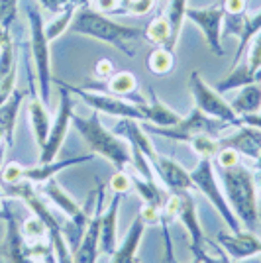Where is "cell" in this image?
<instances>
[{
  "label": "cell",
  "mask_w": 261,
  "mask_h": 263,
  "mask_svg": "<svg viewBox=\"0 0 261 263\" xmlns=\"http://www.w3.org/2000/svg\"><path fill=\"white\" fill-rule=\"evenodd\" d=\"M222 189L234 216L241 228L255 232L259 226V209H257V186L255 175L248 167L239 163L232 169H220Z\"/></svg>",
  "instance_id": "obj_1"
},
{
  "label": "cell",
  "mask_w": 261,
  "mask_h": 263,
  "mask_svg": "<svg viewBox=\"0 0 261 263\" xmlns=\"http://www.w3.org/2000/svg\"><path fill=\"white\" fill-rule=\"evenodd\" d=\"M69 30L73 33H81V35L92 37L97 42L112 45V47L120 49L122 53H126L128 57L134 55L128 42L142 37L143 33V30H140V28L114 22L106 14H100V12L88 8V6H79L77 8Z\"/></svg>",
  "instance_id": "obj_2"
},
{
  "label": "cell",
  "mask_w": 261,
  "mask_h": 263,
  "mask_svg": "<svg viewBox=\"0 0 261 263\" xmlns=\"http://www.w3.org/2000/svg\"><path fill=\"white\" fill-rule=\"evenodd\" d=\"M71 122H73L75 130L83 136V140L87 142V145L95 155H102L104 159H108L118 171H124L132 165L130 145L124 142L120 136H116L114 132L106 130L102 126L100 112L92 110V114L88 118H83V116L73 112Z\"/></svg>",
  "instance_id": "obj_3"
},
{
  "label": "cell",
  "mask_w": 261,
  "mask_h": 263,
  "mask_svg": "<svg viewBox=\"0 0 261 263\" xmlns=\"http://www.w3.org/2000/svg\"><path fill=\"white\" fill-rule=\"evenodd\" d=\"M28 24H30V47H32L33 67L38 77V88L40 99L45 104H49L51 97V51H49V40L45 35V24L42 18V10L35 2H28L26 6Z\"/></svg>",
  "instance_id": "obj_4"
},
{
  "label": "cell",
  "mask_w": 261,
  "mask_h": 263,
  "mask_svg": "<svg viewBox=\"0 0 261 263\" xmlns=\"http://www.w3.org/2000/svg\"><path fill=\"white\" fill-rule=\"evenodd\" d=\"M191 179H193V185L196 191H200L204 197L210 200V204L216 209V212L220 214V218L228 224V228L232 234H238L241 232V224L238 222V218L234 216V212L230 209L226 195H224V189L218 185L216 181V169L212 159L208 157H200V161L195 169L191 171Z\"/></svg>",
  "instance_id": "obj_5"
},
{
  "label": "cell",
  "mask_w": 261,
  "mask_h": 263,
  "mask_svg": "<svg viewBox=\"0 0 261 263\" xmlns=\"http://www.w3.org/2000/svg\"><path fill=\"white\" fill-rule=\"evenodd\" d=\"M189 88H191V95H193V100H195V108L204 112L210 118L226 122L234 128L241 126V118L234 112L232 104L226 102L222 92H218L216 88H212L208 85L207 81L202 79V75H200V71H191Z\"/></svg>",
  "instance_id": "obj_6"
},
{
  "label": "cell",
  "mask_w": 261,
  "mask_h": 263,
  "mask_svg": "<svg viewBox=\"0 0 261 263\" xmlns=\"http://www.w3.org/2000/svg\"><path fill=\"white\" fill-rule=\"evenodd\" d=\"M230 128V124L216 118H210L204 112H200L198 108H193L191 114L187 118H181L179 124H175L171 128H159V126H152L147 124L145 132L147 134H155V136H163L175 142H191V138H195L198 134H208V136H214L220 140V134Z\"/></svg>",
  "instance_id": "obj_7"
},
{
  "label": "cell",
  "mask_w": 261,
  "mask_h": 263,
  "mask_svg": "<svg viewBox=\"0 0 261 263\" xmlns=\"http://www.w3.org/2000/svg\"><path fill=\"white\" fill-rule=\"evenodd\" d=\"M59 83H61L71 95L81 97L90 108L97 110V112H104V114L118 116V118H130V120L145 122V116H143V104L132 102V100H128V99H122V97H116V95H110V92H97V90H87V88L73 87V85H69V83H65V81H59Z\"/></svg>",
  "instance_id": "obj_8"
},
{
  "label": "cell",
  "mask_w": 261,
  "mask_h": 263,
  "mask_svg": "<svg viewBox=\"0 0 261 263\" xmlns=\"http://www.w3.org/2000/svg\"><path fill=\"white\" fill-rule=\"evenodd\" d=\"M59 87V108L55 114V120L49 128V136L45 140L44 147L40 149V163H49L57 159V154L61 149V145L65 142L67 132L71 126V114H73V99L71 92L67 90L59 81H55Z\"/></svg>",
  "instance_id": "obj_9"
},
{
  "label": "cell",
  "mask_w": 261,
  "mask_h": 263,
  "mask_svg": "<svg viewBox=\"0 0 261 263\" xmlns=\"http://www.w3.org/2000/svg\"><path fill=\"white\" fill-rule=\"evenodd\" d=\"M2 220L6 222V234L0 243V255L6 263H35L33 261L32 246L26 241L22 228L16 220L14 210L10 209L8 198L2 204Z\"/></svg>",
  "instance_id": "obj_10"
},
{
  "label": "cell",
  "mask_w": 261,
  "mask_h": 263,
  "mask_svg": "<svg viewBox=\"0 0 261 263\" xmlns=\"http://www.w3.org/2000/svg\"><path fill=\"white\" fill-rule=\"evenodd\" d=\"M104 212V185L98 181L95 193V206L87 224V230L77 243L73 253V263H97L98 259V238H100V216Z\"/></svg>",
  "instance_id": "obj_11"
},
{
  "label": "cell",
  "mask_w": 261,
  "mask_h": 263,
  "mask_svg": "<svg viewBox=\"0 0 261 263\" xmlns=\"http://www.w3.org/2000/svg\"><path fill=\"white\" fill-rule=\"evenodd\" d=\"M187 18L200 28L202 37L207 42L208 49L214 55L222 57V24H224V10L220 4H212L207 8H187Z\"/></svg>",
  "instance_id": "obj_12"
},
{
  "label": "cell",
  "mask_w": 261,
  "mask_h": 263,
  "mask_svg": "<svg viewBox=\"0 0 261 263\" xmlns=\"http://www.w3.org/2000/svg\"><path fill=\"white\" fill-rule=\"evenodd\" d=\"M42 193H44V197L49 198L55 206L69 218V222L73 224V234L77 236V243H79V240L83 238V234H85V230H87V224H88V220H90V214H88L81 204H77L75 200L67 195V191H63V186L59 185L55 179L45 181Z\"/></svg>",
  "instance_id": "obj_13"
},
{
  "label": "cell",
  "mask_w": 261,
  "mask_h": 263,
  "mask_svg": "<svg viewBox=\"0 0 261 263\" xmlns=\"http://www.w3.org/2000/svg\"><path fill=\"white\" fill-rule=\"evenodd\" d=\"M222 28L226 30V33L238 37V51L234 55V65L239 63L246 55V49L250 42L253 40V35H257L261 32V10H257L255 14H239V16H226L224 14V24Z\"/></svg>",
  "instance_id": "obj_14"
},
{
  "label": "cell",
  "mask_w": 261,
  "mask_h": 263,
  "mask_svg": "<svg viewBox=\"0 0 261 263\" xmlns=\"http://www.w3.org/2000/svg\"><path fill=\"white\" fill-rule=\"evenodd\" d=\"M216 243L234 261H246V259H253L261 255V238L255 232L241 230L238 234L220 232Z\"/></svg>",
  "instance_id": "obj_15"
},
{
  "label": "cell",
  "mask_w": 261,
  "mask_h": 263,
  "mask_svg": "<svg viewBox=\"0 0 261 263\" xmlns=\"http://www.w3.org/2000/svg\"><path fill=\"white\" fill-rule=\"evenodd\" d=\"M122 197L114 193V197L110 200L108 209L102 212L100 216V238H98V253L110 257L118 248V210L122 204Z\"/></svg>",
  "instance_id": "obj_16"
},
{
  "label": "cell",
  "mask_w": 261,
  "mask_h": 263,
  "mask_svg": "<svg viewBox=\"0 0 261 263\" xmlns=\"http://www.w3.org/2000/svg\"><path fill=\"white\" fill-rule=\"evenodd\" d=\"M179 197H181V206H179V216L177 218L183 222V226L189 232V238H191V252L198 253L204 250V246H208V240L204 238V232L200 228V222H198V214H196V204L195 198L191 197V191H179Z\"/></svg>",
  "instance_id": "obj_17"
},
{
  "label": "cell",
  "mask_w": 261,
  "mask_h": 263,
  "mask_svg": "<svg viewBox=\"0 0 261 263\" xmlns=\"http://www.w3.org/2000/svg\"><path fill=\"white\" fill-rule=\"evenodd\" d=\"M16 79H18V59H16V47L8 32L0 49V106L16 90Z\"/></svg>",
  "instance_id": "obj_18"
},
{
  "label": "cell",
  "mask_w": 261,
  "mask_h": 263,
  "mask_svg": "<svg viewBox=\"0 0 261 263\" xmlns=\"http://www.w3.org/2000/svg\"><path fill=\"white\" fill-rule=\"evenodd\" d=\"M218 143H220V147H232L239 155L255 161L261 155V130L248 126V124H241L232 136L220 138Z\"/></svg>",
  "instance_id": "obj_19"
},
{
  "label": "cell",
  "mask_w": 261,
  "mask_h": 263,
  "mask_svg": "<svg viewBox=\"0 0 261 263\" xmlns=\"http://www.w3.org/2000/svg\"><path fill=\"white\" fill-rule=\"evenodd\" d=\"M152 167L153 173L159 175V179L163 181V185L169 191H195L191 173L173 159L157 154V157L152 161Z\"/></svg>",
  "instance_id": "obj_20"
},
{
  "label": "cell",
  "mask_w": 261,
  "mask_h": 263,
  "mask_svg": "<svg viewBox=\"0 0 261 263\" xmlns=\"http://www.w3.org/2000/svg\"><path fill=\"white\" fill-rule=\"evenodd\" d=\"M92 159H95V154H88L79 155V157H69V159H53L49 163H40L35 165V167H28V169H24V181H30L33 185H44L45 181L53 179L57 173L65 171L69 167L92 161Z\"/></svg>",
  "instance_id": "obj_21"
},
{
  "label": "cell",
  "mask_w": 261,
  "mask_h": 263,
  "mask_svg": "<svg viewBox=\"0 0 261 263\" xmlns=\"http://www.w3.org/2000/svg\"><path fill=\"white\" fill-rule=\"evenodd\" d=\"M140 124H142L140 120L120 118L118 124L114 126V134L120 136V138H126L132 147H138V149L150 159V163H152L153 159L157 157V152H155V147H153L152 140L147 138V132L143 130Z\"/></svg>",
  "instance_id": "obj_22"
},
{
  "label": "cell",
  "mask_w": 261,
  "mask_h": 263,
  "mask_svg": "<svg viewBox=\"0 0 261 263\" xmlns=\"http://www.w3.org/2000/svg\"><path fill=\"white\" fill-rule=\"evenodd\" d=\"M147 228V224L140 216L130 224V228L124 236V241L116 248V252L110 255V263H134L138 259V250L142 243L143 232Z\"/></svg>",
  "instance_id": "obj_23"
},
{
  "label": "cell",
  "mask_w": 261,
  "mask_h": 263,
  "mask_svg": "<svg viewBox=\"0 0 261 263\" xmlns=\"http://www.w3.org/2000/svg\"><path fill=\"white\" fill-rule=\"evenodd\" d=\"M28 97L26 90H14L10 99L0 106V132L4 136V142L8 147L14 145V130H16V120H18V112L22 106L24 99Z\"/></svg>",
  "instance_id": "obj_24"
},
{
  "label": "cell",
  "mask_w": 261,
  "mask_h": 263,
  "mask_svg": "<svg viewBox=\"0 0 261 263\" xmlns=\"http://www.w3.org/2000/svg\"><path fill=\"white\" fill-rule=\"evenodd\" d=\"M28 112H30V124H32V132H33V138H35V143H38V147L42 149L45 140H47V136H49L51 118H49L47 104L40 99L38 92L32 95L30 104H28Z\"/></svg>",
  "instance_id": "obj_25"
},
{
  "label": "cell",
  "mask_w": 261,
  "mask_h": 263,
  "mask_svg": "<svg viewBox=\"0 0 261 263\" xmlns=\"http://www.w3.org/2000/svg\"><path fill=\"white\" fill-rule=\"evenodd\" d=\"M150 104H143V116H145V124L152 126H159V128H171L175 124L181 122V116L175 112L173 108H169L165 102L159 100V97L155 95V90H150Z\"/></svg>",
  "instance_id": "obj_26"
},
{
  "label": "cell",
  "mask_w": 261,
  "mask_h": 263,
  "mask_svg": "<svg viewBox=\"0 0 261 263\" xmlns=\"http://www.w3.org/2000/svg\"><path fill=\"white\" fill-rule=\"evenodd\" d=\"M232 108L239 118L246 114H255L261 110V83H251L239 88L238 97L232 102Z\"/></svg>",
  "instance_id": "obj_27"
},
{
  "label": "cell",
  "mask_w": 261,
  "mask_h": 263,
  "mask_svg": "<svg viewBox=\"0 0 261 263\" xmlns=\"http://www.w3.org/2000/svg\"><path fill=\"white\" fill-rule=\"evenodd\" d=\"M130 177H132V186L138 191V195L143 198L145 204H152V206H157V209L163 206L167 197H169V193H165L163 189H159V186L155 185L153 179H145V177H142L140 173H136V171Z\"/></svg>",
  "instance_id": "obj_28"
},
{
  "label": "cell",
  "mask_w": 261,
  "mask_h": 263,
  "mask_svg": "<svg viewBox=\"0 0 261 263\" xmlns=\"http://www.w3.org/2000/svg\"><path fill=\"white\" fill-rule=\"evenodd\" d=\"M251 83H255V75L250 71L248 61H246V57H244V61H239V63H236V65H232L230 75H226V77L222 79L214 88H216L218 92H226V90L241 88V87H246V85H251Z\"/></svg>",
  "instance_id": "obj_29"
},
{
  "label": "cell",
  "mask_w": 261,
  "mask_h": 263,
  "mask_svg": "<svg viewBox=\"0 0 261 263\" xmlns=\"http://www.w3.org/2000/svg\"><path fill=\"white\" fill-rule=\"evenodd\" d=\"M187 2L189 0H171L169 2V8H167V22L171 28V40H169V47L173 51L177 47V42L181 37V30H183V24L187 20Z\"/></svg>",
  "instance_id": "obj_30"
},
{
  "label": "cell",
  "mask_w": 261,
  "mask_h": 263,
  "mask_svg": "<svg viewBox=\"0 0 261 263\" xmlns=\"http://www.w3.org/2000/svg\"><path fill=\"white\" fill-rule=\"evenodd\" d=\"M145 65L147 69L152 71L153 75H159V77H163L167 73H171L175 67V55L171 49H167V47H155L152 53L147 55V59H145Z\"/></svg>",
  "instance_id": "obj_31"
},
{
  "label": "cell",
  "mask_w": 261,
  "mask_h": 263,
  "mask_svg": "<svg viewBox=\"0 0 261 263\" xmlns=\"http://www.w3.org/2000/svg\"><path fill=\"white\" fill-rule=\"evenodd\" d=\"M138 90V79L130 71H120L108 79V92L122 99H130Z\"/></svg>",
  "instance_id": "obj_32"
},
{
  "label": "cell",
  "mask_w": 261,
  "mask_h": 263,
  "mask_svg": "<svg viewBox=\"0 0 261 263\" xmlns=\"http://www.w3.org/2000/svg\"><path fill=\"white\" fill-rule=\"evenodd\" d=\"M143 33H145V40L155 47H169L171 28H169V22L165 16H155L152 22L147 24Z\"/></svg>",
  "instance_id": "obj_33"
},
{
  "label": "cell",
  "mask_w": 261,
  "mask_h": 263,
  "mask_svg": "<svg viewBox=\"0 0 261 263\" xmlns=\"http://www.w3.org/2000/svg\"><path fill=\"white\" fill-rule=\"evenodd\" d=\"M75 10H77L75 4H69L65 10L59 12V16L55 18L53 22H49L45 26V35H47L49 42L57 40L59 35H63V33L69 30V26L73 22V16H75Z\"/></svg>",
  "instance_id": "obj_34"
},
{
  "label": "cell",
  "mask_w": 261,
  "mask_h": 263,
  "mask_svg": "<svg viewBox=\"0 0 261 263\" xmlns=\"http://www.w3.org/2000/svg\"><path fill=\"white\" fill-rule=\"evenodd\" d=\"M191 145L195 149V154L198 157H208V159H214L220 149V143H218V138L214 136H208V134H198L195 138H191Z\"/></svg>",
  "instance_id": "obj_35"
},
{
  "label": "cell",
  "mask_w": 261,
  "mask_h": 263,
  "mask_svg": "<svg viewBox=\"0 0 261 263\" xmlns=\"http://www.w3.org/2000/svg\"><path fill=\"white\" fill-rule=\"evenodd\" d=\"M20 228H22V234L28 243H38V241H42V238L47 234L45 222L40 218V216H35V214H32L28 220H24V224Z\"/></svg>",
  "instance_id": "obj_36"
},
{
  "label": "cell",
  "mask_w": 261,
  "mask_h": 263,
  "mask_svg": "<svg viewBox=\"0 0 261 263\" xmlns=\"http://www.w3.org/2000/svg\"><path fill=\"white\" fill-rule=\"evenodd\" d=\"M18 18V0H0V28L10 30Z\"/></svg>",
  "instance_id": "obj_37"
},
{
  "label": "cell",
  "mask_w": 261,
  "mask_h": 263,
  "mask_svg": "<svg viewBox=\"0 0 261 263\" xmlns=\"http://www.w3.org/2000/svg\"><path fill=\"white\" fill-rule=\"evenodd\" d=\"M246 61H248V67H250V71L253 75L261 69V32L257 35H253V40L250 42Z\"/></svg>",
  "instance_id": "obj_38"
},
{
  "label": "cell",
  "mask_w": 261,
  "mask_h": 263,
  "mask_svg": "<svg viewBox=\"0 0 261 263\" xmlns=\"http://www.w3.org/2000/svg\"><path fill=\"white\" fill-rule=\"evenodd\" d=\"M239 157H241V155H239L236 149H232V147H220L216 157H214V161H216V165L220 169H232V167H236V165L241 163Z\"/></svg>",
  "instance_id": "obj_39"
},
{
  "label": "cell",
  "mask_w": 261,
  "mask_h": 263,
  "mask_svg": "<svg viewBox=\"0 0 261 263\" xmlns=\"http://www.w3.org/2000/svg\"><path fill=\"white\" fill-rule=\"evenodd\" d=\"M108 186L114 191V193H118V195H128L132 189V177L130 173H126V171H116L112 179L108 181Z\"/></svg>",
  "instance_id": "obj_40"
},
{
  "label": "cell",
  "mask_w": 261,
  "mask_h": 263,
  "mask_svg": "<svg viewBox=\"0 0 261 263\" xmlns=\"http://www.w3.org/2000/svg\"><path fill=\"white\" fill-rule=\"evenodd\" d=\"M24 169H26V167H22L18 161H10V163L4 167V171H2V181H4L6 185L22 183L24 181Z\"/></svg>",
  "instance_id": "obj_41"
},
{
  "label": "cell",
  "mask_w": 261,
  "mask_h": 263,
  "mask_svg": "<svg viewBox=\"0 0 261 263\" xmlns=\"http://www.w3.org/2000/svg\"><path fill=\"white\" fill-rule=\"evenodd\" d=\"M138 216H140L145 224H153V226L161 224V209L152 206V204H145V202H143V206L140 209V214H138Z\"/></svg>",
  "instance_id": "obj_42"
},
{
  "label": "cell",
  "mask_w": 261,
  "mask_h": 263,
  "mask_svg": "<svg viewBox=\"0 0 261 263\" xmlns=\"http://www.w3.org/2000/svg\"><path fill=\"white\" fill-rule=\"evenodd\" d=\"M220 6L226 16H239L248 8V0H220Z\"/></svg>",
  "instance_id": "obj_43"
},
{
  "label": "cell",
  "mask_w": 261,
  "mask_h": 263,
  "mask_svg": "<svg viewBox=\"0 0 261 263\" xmlns=\"http://www.w3.org/2000/svg\"><path fill=\"white\" fill-rule=\"evenodd\" d=\"M161 228H163V240H165V259H167V263H181L177 261V257H175V250H173V241H171V236H169V228H167V224H159ZM191 263H202L198 257H195Z\"/></svg>",
  "instance_id": "obj_44"
},
{
  "label": "cell",
  "mask_w": 261,
  "mask_h": 263,
  "mask_svg": "<svg viewBox=\"0 0 261 263\" xmlns=\"http://www.w3.org/2000/svg\"><path fill=\"white\" fill-rule=\"evenodd\" d=\"M155 2L157 0H132L130 6H128V12L136 14V16H145L155 6Z\"/></svg>",
  "instance_id": "obj_45"
},
{
  "label": "cell",
  "mask_w": 261,
  "mask_h": 263,
  "mask_svg": "<svg viewBox=\"0 0 261 263\" xmlns=\"http://www.w3.org/2000/svg\"><path fill=\"white\" fill-rule=\"evenodd\" d=\"M95 75L98 79H104L108 81L112 75H114V63L110 59H98L97 65H95Z\"/></svg>",
  "instance_id": "obj_46"
},
{
  "label": "cell",
  "mask_w": 261,
  "mask_h": 263,
  "mask_svg": "<svg viewBox=\"0 0 261 263\" xmlns=\"http://www.w3.org/2000/svg\"><path fill=\"white\" fill-rule=\"evenodd\" d=\"M95 2L104 14H126L124 6H122V0H95Z\"/></svg>",
  "instance_id": "obj_47"
},
{
  "label": "cell",
  "mask_w": 261,
  "mask_h": 263,
  "mask_svg": "<svg viewBox=\"0 0 261 263\" xmlns=\"http://www.w3.org/2000/svg\"><path fill=\"white\" fill-rule=\"evenodd\" d=\"M69 4H75L77 6V0H44L42 6L51 12H61V10H65Z\"/></svg>",
  "instance_id": "obj_48"
},
{
  "label": "cell",
  "mask_w": 261,
  "mask_h": 263,
  "mask_svg": "<svg viewBox=\"0 0 261 263\" xmlns=\"http://www.w3.org/2000/svg\"><path fill=\"white\" fill-rule=\"evenodd\" d=\"M241 124H248V126H253V128H259L261 130V112L241 116Z\"/></svg>",
  "instance_id": "obj_49"
},
{
  "label": "cell",
  "mask_w": 261,
  "mask_h": 263,
  "mask_svg": "<svg viewBox=\"0 0 261 263\" xmlns=\"http://www.w3.org/2000/svg\"><path fill=\"white\" fill-rule=\"evenodd\" d=\"M195 257H198V259H200L202 263H222V261H220V257H212V255H208V253L204 252V250L196 253Z\"/></svg>",
  "instance_id": "obj_50"
},
{
  "label": "cell",
  "mask_w": 261,
  "mask_h": 263,
  "mask_svg": "<svg viewBox=\"0 0 261 263\" xmlns=\"http://www.w3.org/2000/svg\"><path fill=\"white\" fill-rule=\"evenodd\" d=\"M42 259H44V263H57V259H55V253H53V248H49V250L42 255Z\"/></svg>",
  "instance_id": "obj_51"
},
{
  "label": "cell",
  "mask_w": 261,
  "mask_h": 263,
  "mask_svg": "<svg viewBox=\"0 0 261 263\" xmlns=\"http://www.w3.org/2000/svg\"><path fill=\"white\" fill-rule=\"evenodd\" d=\"M218 253H220V261L222 263H234V259H230L228 255H226V252H224L220 246H218Z\"/></svg>",
  "instance_id": "obj_52"
},
{
  "label": "cell",
  "mask_w": 261,
  "mask_h": 263,
  "mask_svg": "<svg viewBox=\"0 0 261 263\" xmlns=\"http://www.w3.org/2000/svg\"><path fill=\"white\" fill-rule=\"evenodd\" d=\"M6 149H8V145H6V143H2V145H0V167H2V161H4Z\"/></svg>",
  "instance_id": "obj_53"
},
{
  "label": "cell",
  "mask_w": 261,
  "mask_h": 263,
  "mask_svg": "<svg viewBox=\"0 0 261 263\" xmlns=\"http://www.w3.org/2000/svg\"><path fill=\"white\" fill-rule=\"evenodd\" d=\"M10 32V30H2L0 28V49H2V44H4V37H6V33Z\"/></svg>",
  "instance_id": "obj_54"
},
{
  "label": "cell",
  "mask_w": 261,
  "mask_h": 263,
  "mask_svg": "<svg viewBox=\"0 0 261 263\" xmlns=\"http://www.w3.org/2000/svg\"><path fill=\"white\" fill-rule=\"evenodd\" d=\"M255 186H257V191H261V171L255 175Z\"/></svg>",
  "instance_id": "obj_55"
},
{
  "label": "cell",
  "mask_w": 261,
  "mask_h": 263,
  "mask_svg": "<svg viewBox=\"0 0 261 263\" xmlns=\"http://www.w3.org/2000/svg\"><path fill=\"white\" fill-rule=\"evenodd\" d=\"M88 2H92V0H77V8L79 6H88Z\"/></svg>",
  "instance_id": "obj_56"
},
{
  "label": "cell",
  "mask_w": 261,
  "mask_h": 263,
  "mask_svg": "<svg viewBox=\"0 0 261 263\" xmlns=\"http://www.w3.org/2000/svg\"><path fill=\"white\" fill-rule=\"evenodd\" d=\"M255 163H257V167H259V171H261V155L257 157V159H255Z\"/></svg>",
  "instance_id": "obj_57"
},
{
  "label": "cell",
  "mask_w": 261,
  "mask_h": 263,
  "mask_svg": "<svg viewBox=\"0 0 261 263\" xmlns=\"http://www.w3.org/2000/svg\"><path fill=\"white\" fill-rule=\"evenodd\" d=\"M2 143H6V142H4V136H2V132H0V145H2Z\"/></svg>",
  "instance_id": "obj_58"
},
{
  "label": "cell",
  "mask_w": 261,
  "mask_h": 263,
  "mask_svg": "<svg viewBox=\"0 0 261 263\" xmlns=\"http://www.w3.org/2000/svg\"><path fill=\"white\" fill-rule=\"evenodd\" d=\"M35 2H40V4H44V0H35Z\"/></svg>",
  "instance_id": "obj_59"
},
{
  "label": "cell",
  "mask_w": 261,
  "mask_h": 263,
  "mask_svg": "<svg viewBox=\"0 0 261 263\" xmlns=\"http://www.w3.org/2000/svg\"><path fill=\"white\" fill-rule=\"evenodd\" d=\"M253 263H261V259H257V261H253Z\"/></svg>",
  "instance_id": "obj_60"
},
{
  "label": "cell",
  "mask_w": 261,
  "mask_h": 263,
  "mask_svg": "<svg viewBox=\"0 0 261 263\" xmlns=\"http://www.w3.org/2000/svg\"><path fill=\"white\" fill-rule=\"evenodd\" d=\"M134 263H140V259H136V261H134Z\"/></svg>",
  "instance_id": "obj_61"
},
{
  "label": "cell",
  "mask_w": 261,
  "mask_h": 263,
  "mask_svg": "<svg viewBox=\"0 0 261 263\" xmlns=\"http://www.w3.org/2000/svg\"><path fill=\"white\" fill-rule=\"evenodd\" d=\"M0 218H2V210H0Z\"/></svg>",
  "instance_id": "obj_62"
}]
</instances>
